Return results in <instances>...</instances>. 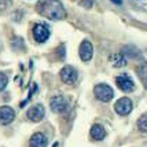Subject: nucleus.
<instances>
[{"mask_svg":"<svg viewBox=\"0 0 147 147\" xmlns=\"http://www.w3.org/2000/svg\"><path fill=\"white\" fill-rule=\"evenodd\" d=\"M92 55H94V47H92V43L88 41V40H84L81 45H80V58L83 59L84 62H88L92 59Z\"/></svg>","mask_w":147,"mask_h":147,"instance_id":"9d476101","label":"nucleus"},{"mask_svg":"<svg viewBox=\"0 0 147 147\" xmlns=\"http://www.w3.org/2000/svg\"><path fill=\"white\" fill-rule=\"evenodd\" d=\"M109 59L114 67H122L127 65V59L122 54H113V55H110Z\"/></svg>","mask_w":147,"mask_h":147,"instance_id":"ddd939ff","label":"nucleus"},{"mask_svg":"<svg viewBox=\"0 0 147 147\" xmlns=\"http://www.w3.org/2000/svg\"><path fill=\"white\" fill-rule=\"evenodd\" d=\"M7 84H8V77H7V74L0 71V91L6 90Z\"/></svg>","mask_w":147,"mask_h":147,"instance_id":"dca6fc26","label":"nucleus"},{"mask_svg":"<svg viewBox=\"0 0 147 147\" xmlns=\"http://www.w3.org/2000/svg\"><path fill=\"white\" fill-rule=\"evenodd\" d=\"M138 73H139V77H140V80H142V83H143V85H144V87L147 88V62H144V63H143L140 67H139Z\"/></svg>","mask_w":147,"mask_h":147,"instance_id":"4468645a","label":"nucleus"},{"mask_svg":"<svg viewBox=\"0 0 147 147\" xmlns=\"http://www.w3.org/2000/svg\"><path fill=\"white\" fill-rule=\"evenodd\" d=\"M33 37L37 43H44L50 37V29L43 24H37L33 28Z\"/></svg>","mask_w":147,"mask_h":147,"instance_id":"0eeeda50","label":"nucleus"},{"mask_svg":"<svg viewBox=\"0 0 147 147\" xmlns=\"http://www.w3.org/2000/svg\"><path fill=\"white\" fill-rule=\"evenodd\" d=\"M138 128L140 132H147V115H143L138 121Z\"/></svg>","mask_w":147,"mask_h":147,"instance_id":"2eb2a0df","label":"nucleus"},{"mask_svg":"<svg viewBox=\"0 0 147 147\" xmlns=\"http://www.w3.org/2000/svg\"><path fill=\"white\" fill-rule=\"evenodd\" d=\"M59 76H61V80H62L65 84L71 85V84H74L77 81L78 73H77V70L73 67V66H65L63 69L61 70Z\"/></svg>","mask_w":147,"mask_h":147,"instance_id":"20e7f679","label":"nucleus"},{"mask_svg":"<svg viewBox=\"0 0 147 147\" xmlns=\"http://www.w3.org/2000/svg\"><path fill=\"white\" fill-rule=\"evenodd\" d=\"M115 84L117 87L124 92H132L135 90V83L134 80L128 76V74H120L115 78Z\"/></svg>","mask_w":147,"mask_h":147,"instance_id":"423d86ee","label":"nucleus"},{"mask_svg":"<svg viewBox=\"0 0 147 147\" xmlns=\"http://www.w3.org/2000/svg\"><path fill=\"white\" fill-rule=\"evenodd\" d=\"M81 4H84V6H92V0H85V1H83Z\"/></svg>","mask_w":147,"mask_h":147,"instance_id":"a211bd4d","label":"nucleus"},{"mask_svg":"<svg viewBox=\"0 0 147 147\" xmlns=\"http://www.w3.org/2000/svg\"><path fill=\"white\" fill-rule=\"evenodd\" d=\"M91 136H92L94 140H102V139H105V136H106V131H105V128H103L102 125L95 124L91 128Z\"/></svg>","mask_w":147,"mask_h":147,"instance_id":"f8f14e48","label":"nucleus"},{"mask_svg":"<svg viewBox=\"0 0 147 147\" xmlns=\"http://www.w3.org/2000/svg\"><path fill=\"white\" fill-rule=\"evenodd\" d=\"M44 114H45V110H44V107H43V105H34L32 107H29L28 113H26L28 118L33 122L41 121V120L44 118Z\"/></svg>","mask_w":147,"mask_h":147,"instance_id":"6e6552de","label":"nucleus"},{"mask_svg":"<svg viewBox=\"0 0 147 147\" xmlns=\"http://www.w3.org/2000/svg\"><path fill=\"white\" fill-rule=\"evenodd\" d=\"M113 3H115V4H121L122 3V0H111Z\"/></svg>","mask_w":147,"mask_h":147,"instance_id":"6ab92c4d","label":"nucleus"},{"mask_svg":"<svg viewBox=\"0 0 147 147\" xmlns=\"http://www.w3.org/2000/svg\"><path fill=\"white\" fill-rule=\"evenodd\" d=\"M132 107H134V105H132V100L129 98H121L114 105V110L117 111V114L120 115H128L132 111Z\"/></svg>","mask_w":147,"mask_h":147,"instance_id":"39448f33","label":"nucleus"},{"mask_svg":"<svg viewBox=\"0 0 147 147\" xmlns=\"http://www.w3.org/2000/svg\"><path fill=\"white\" fill-rule=\"evenodd\" d=\"M94 94H95L96 99L100 100V102H110L114 96V91L113 88L107 85V84H98L95 88H94Z\"/></svg>","mask_w":147,"mask_h":147,"instance_id":"f03ea898","label":"nucleus"},{"mask_svg":"<svg viewBox=\"0 0 147 147\" xmlns=\"http://www.w3.org/2000/svg\"><path fill=\"white\" fill-rule=\"evenodd\" d=\"M14 118H15V113L10 106L0 107V125H8L14 121Z\"/></svg>","mask_w":147,"mask_h":147,"instance_id":"1a4fd4ad","label":"nucleus"},{"mask_svg":"<svg viewBox=\"0 0 147 147\" xmlns=\"http://www.w3.org/2000/svg\"><path fill=\"white\" fill-rule=\"evenodd\" d=\"M47 138L41 132H36L29 140V147H47Z\"/></svg>","mask_w":147,"mask_h":147,"instance_id":"9b49d317","label":"nucleus"},{"mask_svg":"<svg viewBox=\"0 0 147 147\" xmlns=\"http://www.w3.org/2000/svg\"><path fill=\"white\" fill-rule=\"evenodd\" d=\"M11 3H13V0H0V13L8 10L11 7Z\"/></svg>","mask_w":147,"mask_h":147,"instance_id":"f3484780","label":"nucleus"},{"mask_svg":"<svg viewBox=\"0 0 147 147\" xmlns=\"http://www.w3.org/2000/svg\"><path fill=\"white\" fill-rule=\"evenodd\" d=\"M69 106L70 103L69 100L62 95H57V96H52L51 100H50V107L54 113H58V114H62L65 111L69 110Z\"/></svg>","mask_w":147,"mask_h":147,"instance_id":"7ed1b4c3","label":"nucleus"},{"mask_svg":"<svg viewBox=\"0 0 147 147\" xmlns=\"http://www.w3.org/2000/svg\"><path fill=\"white\" fill-rule=\"evenodd\" d=\"M37 10L43 17L51 21H59L66 17V11L59 0H41L37 4Z\"/></svg>","mask_w":147,"mask_h":147,"instance_id":"f257e3e1","label":"nucleus"}]
</instances>
